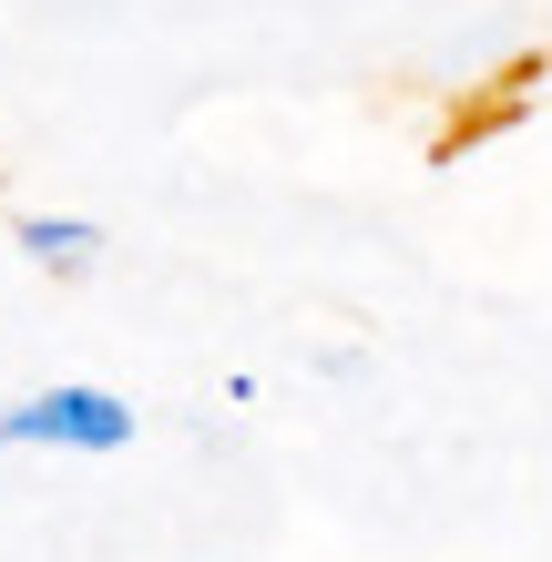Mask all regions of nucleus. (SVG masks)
I'll list each match as a JSON object with an SVG mask.
<instances>
[{
  "label": "nucleus",
  "mask_w": 552,
  "mask_h": 562,
  "mask_svg": "<svg viewBox=\"0 0 552 562\" xmlns=\"http://www.w3.org/2000/svg\"><path fill=\"white\" fill-rule=\"evenodd\" d=\"M0 450H11V409H0Z\"/></svg>",
  "instance_id": "nucleus-3"
},
{
  "label": "nucleus",
  "mask_w": 552,
  "mask_h": 562,
  "mask_svg": "<svg viewBox=\"0 0 552 562\" xmlns=\"http://www.w3.org/2000/svg\"><path fill=\"white\" fill-rule=\"evenodd\" d=\"M21 256H31V267H52V277H82L92 256H103V236H92L82 215H21Z\"/></svg>",
  "instance_id": "nucleus-2"
},
{
  "label": "nucleus",
  "mask_w": 552,
  "mask_h": 562,
  "mask_svg": "<svg viewBox=\"0 0 552 562\" xmlns=\"http://www.w3.org/2000/svg\"><path fill=\"white\" fill-rule=\"evenodd\" d=\"M11 440H42V450H123L134 440V409L113 389H42V400L11 409Z\"/></svg>",
  "instance_id": "nucleus-1"
}]
</instances>
